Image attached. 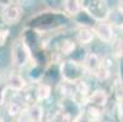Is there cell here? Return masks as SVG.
Returning <instances> with one entry per match:
<instances>
[{
  "label": "cell",
  "mask_w": 123,
  "mask_h": 122,
  "mask_svg": "<svg viewBox=\"0 0 123 122\" xmlns=\"http://www.w3.org/2000/svg\"><path fill=\"white\" fill-rule=\"evenodd\" d=\"M84 71V66L73 60L62 61L60 65V73L66 83H77L83 78Z\"/></svg>",
  "instance_id": "cell-1"
},
{
  "label": "cell",
  "mask_w": 123,
  "mask_h": 122,
  "mask_svg": "<svg viewBox=\"0 0 123 122\" xmlns=\"http://www.w3.org/2000/svg\"><path fill=\"white\" fill-rule=\"evenodd\" d=\"M31 60V51L22 38L13 40L11 48V61L17 68H22L28 65Z\"/></svg>",
  "instance_id": "cell-2"
},
{
  "label": "cell",
  "mask_w": 123,
  "mask_h": 122,
  "mask_svg": "<svg viewBox=\"0 0 123 122\" xmlns=\"http://www.w3.org/2000/svg\"><path fill=\"white\" fill-rule=\"evenodd\" d=\"M94 34H96L98 38L104 43H112L115 40V33L111 25L106 22H100L96 25L94 29Z\"/></svg>",
  "instance_id": "cell-3"
},
{
  "label": "cell",
  "mask_w": 123,
  "mask_h": 122,
  "mask_svg": "<svg viewBox=\"0 0 123 122\" xmlns=\"http://www.w3.org/2000/svg\"><path fill=\"white\" fill-rule=\"evenodd\" d=\"M3 21L7 25H15L21 19V9L16 4H9L3 9Z\"/></svg>",
  "instance_id": "cell-4"
},
{
  "label": "cell",
  "mask_w": 123,
  "mask_h": 122,
  "mask_svg": "<svg viewBox=\"0 0 123 122\" xmlns=\"http://www.w3.org/2000/svg\"><path fill=\"white\" fill-rule=\"evenodd\" d=\"M5 82H6L7 88L13 90V92H22L26 88V81L23 79V77L20 73H17V72H11L6 77Z\"/></svg>",
  "instance_id": "cell-5"
},
{
  "label": "cell",
  "mask_w": 123,
  "mask_h": 122,
  "mask_svg": "<svg viewBox=\"0 0 123 122\" xmlns=\"http://www.w3.org/2000/svg\"><path fill=\"white\" fill-rule=\"evenodd\" d=\"M6 109H7V112L10 116L15 117V116H18L23 112V110L26 109V104H25V100L21 99L18 95H17L13 100V98L6 104Z\"/></svg>",
  "instance_id": "cell-6"
},
{
  "label": "cell",
  "mask_w": 123,
  "mask_h": 122,
  "mask_svg": "<svg viewBox=\"0 0 123 122\" xmlns=\"http://www.w3.org/2000/svg\"><path fill=\"white\" fill-rule=\"evenodd\" d=\"M107 99H109V96H107L106 92L102 89H98L88 98V101L94 106H105L107 103Z\"/></svg>",
  "instance_id": "cell-7"
},
{
  "label": "cell",
  "mask_w": 123,
  "mask_h": 122,
  "mask_svg": "<svg viewBox=\"0 0 123 122\" xmlns=\"http://www.w3.org/2000/svg\"><path fill=\"white\" fill-rule=\"evenodd\" d=\"M101 65V61H100V58L96 55V54H88L83 61V66L85 70L90 72H95L96 70L99 68V66Z\"/></svg>",
  "instance_id": "cell-8"
},
{
  "label": "cell",
  "mask_w": 123,
  "mask_h": 122,
  "mask_svg": "<svg viewBox=\"0 0 123 122\" xmlns=\"http://www.w3.org/2000/svg\"><path fill=\"white\" fill-rule=\"evenodd\" d=\"M27 116L29 118L31 122H39L43 121V116H44V110L40 105L38 104H33L27 109Z\"/></svg>",
  "instance_id": "cell-9"
},
{
  "label": "cell",
  "mask_w": 123,
  "mask_h": 122,
  "mask_svg": "<svg viewBox=\"0 0 123 122\" xmlns=\"http://www.w3.org/2000/svg\"><path fill=\"white\" fill-rule=\"evenodd\" d=\"M77 39L80 44H89L94 39V31L90 28H80L78 34H77Z\"/></svg>",
  "instance_id": "cell-10"
},
{
  "label": "cell",
  "mask_w": 123,
  "mask_h": 122,
  "mask_svg": "<svg viewBox=\"0 0 123 122\" xmlns=\"http://www.w3.org/2000/svg\"><path fill=\"white\" fill-rule=\"evenodd\" d=\"M51 95V87L49 84H40L36 90V98L38 101L48 100Z\"/></svg>",
  "instance_id": "cell-11"
},
{
  "label": "cell",
  "mask_w": 123,
  "mask_h": 122,
  "mask_svg": "<svg viewBox=\"0 0 123 122\" xmlns=\"http://www.w3.org/2000/svg\"><path fill=\"white\" fill-rule=\"evenodd\" d=\"M63 5H65V10L69 15H77L82 9L80 0H65Z\"/></svg>",
  "instance_id": "cell-12"
},
{
  "label": "cell",
  "mask_w": 123,
  "mask_h": 122,
  "mask_svg": "<svg viewBox=\"0 0 123 122\" xmlns=\"http://www.w3.org/2000/svg\"><path fill=\"white\" fill-rule=\"evenodd\" d=\"M94 75H95V77L99 78L100 81H105L106 78H109V76H110V71L107 70L106 66L101 64V65L99 66V68L94 72Z\"/></svg>",
  "instance_id": "cell-13"
},
{
  "label": "cell",
  "mask_w": 123,
  "mask_h": 122,
  "mask_svg": "<svg viewBox=\"0 0 123 122\" xmlns=\"http://www.w3.org/2000/svg\"><path fill=\"white\" fill-rule=\"evenodd\" d=\"M74 49H76V43L72 40H65L61 46V51L63 55H69Z\"/></svg>",
  "instance_id": "cell-14"
},
{
  "label": "cell",
  "mask_w": 123,
  "mask_h": 122,
  "mask_svg": "<svg viewBox=\"0 0 123 122\" xmlns=\"http://www.w3.org/2000/svg\"><path fill=\"white\" fill-rule=\"evenodd\" d=\"M7 85L5 81H0V106L5 104V98H6V92H7Z\"/></svg>",
  "instance_id": "cell-15"
},
{
  "label": "cell",
  "mask_w": 123,
  "mask_h": 122,
  "mask_svg": "<svg viewBox=\"0 0 123 122\" xmlns=\"http://www.w3.org/2000/svg\"><path fill=\"white\" fill-rule=\"evenodd\" d=\"M7 34H9L7 31H1V29H0V46L5 44L6 38H7Z\"/></svg>",
  "instance_id": "cell-16"
},
{
  "label": "cell",
  "mask_w": 123,
  "mask_h": 122,
  "mask_svg": "<svg viewBox=\"0 0 123 122\" xmlns=\"http://www.w3.org/2000/svg\"><path fill=\"white\" fill-rule=\"evenodd\" d=\"M119 120H121V122H123V101H121V104H119Z\"/></svg>",
  "instance_id": "cell-17"
},
{
  "label": "cell",
  "mask_w": 123,
  "mask_h": 122,
  "mask_svg": "<svg viewBox=\"0 0 123 122\" xmlns=\"http://www.w3.org/2000/svg\"><path fill=\"white\" fill-rule=\"evenodd\" d=\"M118 10L123 13V0H119L118 1Z\"/></svg>",
  "instance_id": "cell-18"
},
{
  "label": "cell",
  "mask_w": 123,
  "mask_h": 122,
  "mask_svg": "<svg viewBox=\"0 0 123 122\" xmlns=\"http://www.w3.org/2000/svg\"><path fill=\"white\" fill-rule=\"evenodd\" d=\"M119 31H121V33H122V36H123V23L119 26Z\"/></svg>",
  "instance_id": "cell-19"
},
{
  "label": "cell",
  "mask_w": 123,
  "mask_h": 122,
  "mask_svg": "<svg viewBox=\"0 0 123 122\" xmlns=\"http://www.w3.org/2000/svg\"><path fill=\"white\" fill-rule=\"evenodd\" d=\"M0 122H4V118L3 117H0Z\"/></svg>",
  "instance_id": "cell-20"
},
{
  "label": "cell",
  "mask_w": 123,
  "mask_h": 122,
  "mask_svg": "<svg viewBox=\"0 0 123 122\" xmlns=\"http://www.w3.org/2000/svg\"><path fill=\"white\" fill-rule=\"evenodd\" d=\"M39 122H43V121H39Z\"/></svg>",
  "instance_id": "cell-21"
}]
</instances>
